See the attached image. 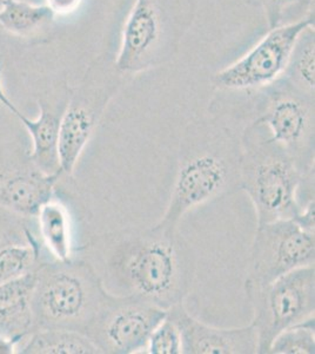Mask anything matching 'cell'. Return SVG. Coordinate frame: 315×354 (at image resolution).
<instances>
[{
  "label": "cell",
  "mask_w": 315,
  "mask_h": 354,
  "mask_svg": "<svg viewBox=\"0 0 315 354\" xmlns=\"http://www.w3.org/2000/svg\"><path fill=\"white\" fill-rule=\"evenodd\" d=\"M105 288L116 295H133L168 310L184 302L194 278L191 248L176 233L156 227L126 230L93 242Z\"/></svg>",
  "instance_id": "cell-1"
},
{
  "label": "cell",
  "mask_w": 315,
  "mask_h": 354,
  "mask_svg": "<svg viewBox=\"0 0 315 354\" xmlns=\"http://www.w3.org/2000/svg\"><path fill=\"white\" fill-rule=\"evenodd\" d=\"M241 142L227 133L188 137L181 143L171 198L158 230L176 233L186 214L240 190Z\"/></svg>",
  "instance_id": "cell-2"
},
{
  "label": "cell",
  "mask_w": 315,
  "mask_h": 354,
  "mask_svg": "<svg viewBox=\"0 0 315 354\" xmlns=\"http://www.w3.org/2000/svg\"><path fill=\"white\" fill-rule=\"evenodd\" d=\"M240 142V189L256 208V225L294 218L303 207L300 189L312 182L314 174L303 175L289 153L256 122Z\"/></svg>",
  "instance_id": "cell-3"
},
{
  "label": "cell",
  "mask_w": 315,
  "mask_h": 354,
  "mask_svg": "<svg viewBox=\"0 0 315 354\" xmlns=\"http://www.w3.org/2000/svg\"><path fill=\"white\" fill-rule=\"evenodd\" d=\"M110 292L91 262L44 260L36 270L32 310L34 330L63 328L86 335Z\"/></svg>",
  "instance_id": "cell-4"
},
{
  "label": "cell",
  "mask_w": 315,
  "mask_h": 354,
  "mask_svg": "<svg viewBox=\"0 0 315 354\" xmlns=\"http://www.w3.org/2000/svg\"><path fill=\"white\" fill-rule=\"evenodd\" d=\"M245 292L253 308L258 353H268L283 330L314 317V265L292 270L266 285L245 281Z\"/></svg>",
  "instance_id": "cell-5"
},
{
  "label": "cell",
  "mask_w": 315,
  "mask_h": 354,
  "mask_svg": "<svg viewBox=\"0 0 315 354\" xmlns=\"http://www.w3.org/2000/svg\"><path fill=\"white\" fill-rule=\"evenodd\" d=\"M181 0H136L125 23L116 68L139 73L161 64L176 48Z\"/></svg>",
  "instance_id": "cell-6"
},
{
  "label": "cell",
  "mask_w": 315,
  "mask_h": 354,
  "mask_svg": "<svg viewBox=\"0 0 315 354\" xmlns=\"http://www.w3.org/2000/svg\"><path fill=\"white\" fill-rule=\"evenodd\" d=\"M314 28V12L287 24L270 28L267 35L245 56L213 77L220 90L248 91L271 86L287 70L296 41L307 28Z\"/></svg>",
  "instance_id": "cell-7"
},
{
  "label": "cell",
  "mask_w": 315,
  "mask_h": 354,
  "mask_svg": "<svg viewBox=\"0 0 315 354\" xmlns=\"http://www.w3.org/2000/svg\"><path fill=\"white\" fill-rule=\"evenodd\" d=\"M256 123L286 150L303 175L314 174V97L287 82L272 88L260 103Z\"/></svg>",
  "instance_id": "cell-8"
},
{
  "label": "cell",
  "mask_w": 315,
  "mask_h": 354,
  "mask_svg": "<svg viewBox=\"0 0 315 354\" xmlns=\"http://www.w3.org/2000/svg\"><path fill=\"white\" fill-rule=\"evenodd\" d=\"M105 76L96 66H91L81 83L70 91L60 121L58 147L64 176H72L81 153L118 90L119 83Z\"/></svg>",
  "instance_id": "cell-9"
},
{
  "label": "cell",
  "mask_w": 315,
  "mask_h": 354,
  "mask_svg": "<svg viewBox=\"0 0 315 354\" xmlns=\"http://www.w3.org/2000/svg\"><path fill=\"white\" fill-rule=\"evenodd\" d=\"M167 310L145 299L110 293L86 330L101 353L132 354L146 350L148 339Z\"/></svg>",
  "instance_id": "cell-10"
},
{
  "label": "cell",
  "mask_w": 315,
  "mask_h": 354,
  "mask_svg": "<svg viewBox=\"0 0 315 354\" xmlns=\"http://www.w3.org/2000/svg\"><path fill=\"white\" fill-rule=\"evenodd\" d=\"M314 261L315 234L303 230L293 218L256 225L246 281L266 285Z\"/></svg>",
  "instance_id": "cell-11"
},
{
  "label": "cell",
  "mask_w": 315,
  "mask_h": 354,
  "mask_svg": "<svg viewBox=\"0 0 315 354\" xmlns=\"http://www.w3.org/2000/svg\"><path fill=\"white\" fill-rule=\"evenodd\" d=\"M71 88L66 83L53 86L39 93L37 103L39 116L32 120L25 116L17 108L3 86V66L0 65V104L19 120L32 140V151L28 153V161L34 168L48 175L63 174L60 169L59 129L61 116L68 103Z\"/></svg>",
  "instance_id": "cell-12"
},
{
  "label": "cell",
  "mask_w": 315,
  "mask_h": 354,
  "mask_svg": "<svg viewBox=\"0 0 315 354\" xmlns=\"http://www.w3.org/2000/svg\"><path fill=\"white\" fill-rule=\"evenodd\" d=\"M167 314L181 334V353H258V335L253 324L234 328L208 326L193 318L184 302L170 308Z\"/></svg>",
  "instance_id": "cell-13"
},
{
  "label": "cell",
  "mask_w": 315,
  "mask_h": 354,
  "mask_svg": "<svg viewBox=\"0 0 315 354\" xmlns=\"http://www.w3.org/2000/svg\"><path fill=\"white\" fill-rule=\"evenodd\" d=\"M63 174L48 175L31 165V169L5 174L0 180V207L34 218L40 208L54 198L56 187Z\"/></svg>",
  "instance_id": "cell-14"
},
{
  "label": "cell",
  "mask_w": 315,
  "mask_h": 354,
  "mask_svg": "<svg viewBox=\"0 0 315 354\" xmlns=\"http://www.w3.org/2000/svg\"><path fill=\"white\" fill-rule=\"evenodd\" d=\"M34 283L36 270L0 285V334L20 342L34 330Z\"/></svg>",
  "instance_id": "cell-15"
},
{
  "label": "cell",
  "mask_w": 315,
  "mask_h": 354,
  "mask_svg": "<svg viewBox=\"0 0 315 354\" xmlns=\"http://www.w3.org/2000/svg\"><path fill=\"white\" fill-rule=\"evenodd\" d=\"M39 241L52 260L72 259V236L68 212L61 202L52 198L45 203L34 218Z\"/></svg>",
  "instance_id": "cell-16"
},
{
  "label": "cell",
  "mask_w": 315,
  "mask_h": 354,
  "mask_svg": "<svg viewBox=\"0 0 315 354\" xmlns=\"http://www.w3.org/2000/svg\"><path fill=\"white\" fill-rule=\"evenodd\" d=\"M19 354H100L88 335L63 328L33 330L17 347Z\"/></svg>",
  "instance_id": "cell-17"
},
{
  "label": "cell",
  "mask_w": 315,
  "mask_h": 354,
  "mask_svg": "<svg viewBox=\"0 0 315 354\" xmlns=\"http://www.w3.org/2000/svg\"><path fill=\"white\" fill-rule=\"evenodd\" d=\"M57 17L46 4L5 0L0 8V28L11 36L28 38L52 24Z\"/></svg>",
  "instance_id": "cell-18"
},
{
  "label": "cell",
  "mask_w": 315,
  "mask_h": 354,
  "mask_svg": "<svg viewBox=\"0 0 315 354\" xmlns=\"http://www.w3.org/2000/svg\"><path fill=\"white\" fill-rule=\"evenodd\" d=\"M285 81L293 88L309 97H314L315 44L314 28H309L300 36L292 53Z\"/></svg>",
  "instance_id": "cell-19"
},
{
  "label": "cell",
  "mask_w": 315,
  "mask_h": 354,
  "mask_svg": "<svg viewBox=\"0 0 315 354\" xmlns=\"http://www.w3.org/2000/svg\"><path fill=\"white\" fill-rule=\"evenodd\" d=\"M44 260L40 241L6 245L0 250V285L34 272Z\"/></svg>",
  "instance_id": "cell-20"
},
{
  "label": "cell",
  "mask_w": 315,
  "mask_h": 354,
  "mask_svg": "<svg viewBox=\"0 0 315 354\" xmlns=\"http://www.w3.org/2000/svg\"><path fill=\"white\" fill-rule=\"evenodd\" d=\"M268 353L314 354V317L283 330L272 342Z\"/></svg>",
  "instance_id": "cell-21"
},
{
  "label": "cell",
  "mask_w": 315,
  "mask_h": 354,
  "mask_svg": "<svg viewBox=\"0 0 315 354\" xmlns=\"http://www.w3.org/2000/svg\"><path fill=\"white\" fill-rule=\"evenodd\" d=\"M39 241L34 218H26L0 207V250L6 245Z\"/></svg>",
  "instance_id": "cell-22"
},
{
  "label": "cell",
  "mask_w": 315,
  "mask_h": 354,
  "mask_svg": "<svg viewBox=\"0 0 315 354\" xmlns=\"http://www.w3.org/2000/svg\"><path fill=\"white\" fill-rule=\"evenodd\" d=\"M146 350L150 354L181 353V334L168 314L152 332Z\"/></svg>",
  "instance_id": "cell-23"
},
{
  "label": "cell",
  "mask_w": 315,
  "mask_h": 354,
  "mask_svg": "<svg viewBox=\"0 0 315 354\" xmlns=\"http://www.w3.org/2000/svg\"><path fill=\"white\" fill-rule=\"evenodd\" d=\"M258 1L265 8L270 28H273L281 25L283 15L287 10L301 4L303 0H258Z\"/></svg>",
  "instance_id": "cell-24"
},
{
  "label": "cell",
  "mask_w": 315,
  "mask_h": 354,
  "mask_svg": "<svg viewBox=\"0 0 315 354\" xmlns=\"http://www.w3.org/2000/svg\"><path fill=\"white\" fill-rule=\"evenodd\" d=\"M293 220L298 223V225L306 232L309 233H314V198L309 200V201L303 205L299 214L296 215Z\"/></svg>",
  "instance_id": "cell-25"
},
{
  "label": "cell",
  "mask_w": 315,
  "mask_h": 354,
  "mask_svg": "<svg viewBox=\"0 0 315 354\" xmlns=\"http://www.w3.org/2000/svg\"><path fill=\"white\" fill-rule=\"evenodd\" d=\"M83 0H45V4L52 10L56 17L68 16L76 12Z\"/></svg>",
  "instance_id": "cell-26"
},
{
  "label": "cell",
  "mask_w": 315,
  "mask_h": 354,
  "mask_svg": "<svg viewBox=\"0 0 315 354\" xmlns=\"http://www.w3.org/2000/svg\"><path fill=\"white\" fill-rule=\"evenodd\" d=\"M19 342L13 339L8 338L3 334H0V354L17 353V347Z\"/></svg>",
  "instance_id": "cell-27"
},
{
  "label": "cell",
  "mask_w": 315,
  "mask_h": 354,
  "mask_svg": "<svg viewBox=\"0 0 315 354\" xmlns=\"http://www.w3.org/2000/svg\"><path fill=\"white\" fill-rule=\"evenodd\" d=\"M5 0H0V8H1V5L4 4Z\"/></svg>",
  "instance_id": "cell-28"
},
{
  "label": "cell",
  "mask_w": 315,
  "mask_h": 354,
  "mask_svg": "<svg viewBox=\"0 0 315 354\" xmlns=\"http://www.w3.org/2000/svg\"><path fill=\"white\" fill-rule=\"evenodd\" d=\"M4 175H5V174L0 173V180H1V178H3V177H4Z\"/></svg>",
  "instance_id": "cell-29"
}]
</instances>
